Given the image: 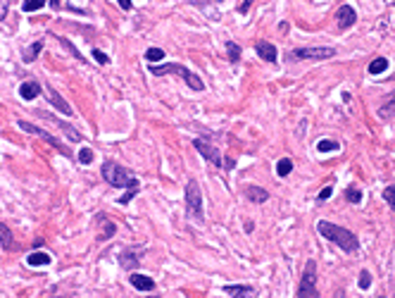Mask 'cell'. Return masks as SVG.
Instances as JSON below:
<instances>
[{
  "label": "cell",
  "instance_id": "obj_1",
  "mask_svg": "<svg viewBox=\"0 0 395 298\" xmlns=\"http://www.w3.org/2000/svg\"><path fill=\"white\" fill-rule=\"evenodd\" d=\"M317 229L324 239H329V241H333L336 246H340V250H345V253H355V250L360 248V241H357V236H355L350 229L338 227V224H333V222H326V220H321V222L317 224Z\"/></svg>",
  "mask_w": 395,
  "mask_h": 298
},
{
  "label": "cell",
  "instance_id": "obj_2",
  "mask_svg": "<svg viewBox=\"0 0 395 298\" xmlns=\"http://www.w3.org/2000/svg\"><path fill=\"white\" fill-rule=\"evenodd\" d=\"M100 172H103V179L107 184H112L114 188H141L138 179L133 174H129V169H124L122 165L112 162V160H105Z\"/></svg>",
  "mask_w": 395,
  "mask_h": 298
},
{
  "label": "cell",
  "instance_id": "obj_3",
  "mask_svg": "<svg viewBox=\"0 0 395 298\" xmlns=\"http://www.w3.org/2000/svg\"><path fill=\"white\" fill-rule=\"evenodd\" d=\"M150 72L153 74H179L183 81L188 83V89L193 91H205V83H202V79L198 74H193V72L188 70V67H183V65L179 62H169V65H150Z\"/></svg>",
  "mask_w": 395,
  "mask_h": 298
},
{
  "label": "cell",
  "instance_id": "obj_4",
  "mask_svg": "<svg viewBox=\"0 0 395 298\" xmlns=\"http://www.w3.org/2000/svg\"><path fill=\"white\" fill-rule=\"evenodd\" d=\"M298 298H319L317 291V263L307 260L305 270H303V279L298 286Z\"/></svg>",
  "mask_w": 395,
  "mask_h": 298
},
{
  "label": "cell",
  "instance_id": "obj_5",
  "mask_svg": "<svg viewBox=\"0 0 395 298\" xmlns=\"http://www.w3.org/2000/svg\"><path fill=\"white\" fill-rule=\"evenodd\" d=\"M186 208H188V215L202 222V191H200V184L195 179L188 181L186 186Z\"/></svg>",
  "mask_w": 395,
  "mask_h": 298
},
{
  "label": "cell",
  "instance_id": "obj_6",
  "mask_svg": "<svg viewBox=\"0 0 395 298\" xmlns=\"http://www.w3.org/2000/svg\"><path fill=\"white\" fill-rule=\"evenodd\" d=\"M17 124H19V129H21V132H27V134H34V136H38V139H43V141H45V143H50V146L55 148L57 153H62L64 158H69V151H67V146H64L62 141H57L55 136H53V134H48V132H45V129H41V126L31 124V122H27V119H19Z\"/></svg>",
  "mask_w": 395,
  "mask_h": 298
},
{
  "label": "cell",
  "instance_id": "obj_7",
  "mask_svg": "<svg viewBox=\"0 0 395 298\" xmlns=\"http://www.w3.org/2000/svg\"><path fill=\"white\" fill-rule=\"evenodd\" d=\"M336 55V48H295L288 53V60L295 62V60H331Z\"/></svg>",
  "mask_w": 395,
  "mask_h": 298
},
{
  "label": "cell",
  "instance_id": "obj_8",
  "mask_svg": "<svg viewBox=\"0 0 395 298\" xmlns=\"http://www.w3.org/2000/svg\"><path fill=\"white\" fill-rule=\"evenodd\" d=\"M193 146H195V151L200 153L202 158L207 160V162H212V165H217V167H224V160H222V155H219V151H217L215 146H210L207 141L195 139V141H193Z\"/></svg>",
  "mask_w": 395,
  "mask_h": 298
},
{
  "label": "cell",
  "instance_id": "obj_9",
  "mask_svg": "<svg viewBox=\"0 0 395 298\" xmlns=\"http://www.w3.org/2000/svg\"><path fill=\"white\" fill-rule=\"evenodd\" d=\"M355 22H357V12H355V7L340 5L338 10H336V24H338L340 31H347V29L353 27Z\"/></svg>",
  "mask_w": 395,
  "mask_h": 298
},
{
  "label": "cell",
  "instance_id": "obj_10",
  "mask_svg": "<svg viewBox=\"0 0 395 298\" xmlns=\"http://www.w3.org/2000/svg\"><path fill=\"white\" fill-rule=\"evenodd\" d=\"M224 291L234 298H255L257 296V289L250 284H226Z\"/></svg>",
  "mask_w": 395,
  "mask_h": 298
},
{
  "label": "cell",
  "instance_id": "obj_11",
  "mask_svg": "<svg viewBox=\"0 0 395 298\" xmlns=\"http://www.w3.org/2000/svg\"><path fill=\"white\" fill-rule=\"evenodd\" d=\"M45 93H48V100H50L53 105H55V108H57L60 112H64L67 117H69V115H74V112H72V108H69V103H67V100H64V98L60 96V93H57V91L53 89V86H45Z\"/></svg>",
  "mask_w": 395,
  "mask_h": 298
},
{
  "label": "cell",
  "instance_id": "obj_12",
  "mask_svg": "<svg viewBox=\"0 0 395 298\" xmlns=\"http://www.w3.org/2000/svg\"><path fill=\"white\" fill-rule=\"evenodd\" d=\"M255 50H257V55L262 57L264 62H276V48H274V43H269V41H257L255 43Z\"/></svg>",
  "mask_w": 395,
  "mask_h": 298
},
{
  "label": "cell",
  "instance_id": "obj_13",
  "mask_svg": "<svg viewBox=\"0 0 395 298\" xmlns=\"http://www.w3.org/2000/svg\"><path fill=\"white\" fill-rule=\"evenodd\" d=\"M43 93V86L38 81H27L19 86V96L24 98V100H34V98H38Z\"/></svg>",
  "mask_w": 395,
  "mask_h": 298
},
{
  "label": "cell",
  "instance_id": "obj_14",
  "mask_svg": "<svg viewBox=\"0 0 395 298\" xmlns=\"http://www.w3.org/2000/svg\"><path fill=\"white\" fill-rule=\"evenodd\" d=\"M50 263H53V258H50L45 250H34V253L27 258L29 267H45V265H50Z\"/></svg>",
  "mask_w": 395,
  "mask_h": 298
},
{
  "label": "cell",
  "instance_id": "obj_15",
  "mask_svg": "<svg viewBox=\"0 0 395 298\" xmlns=\"http://www.w3.org/2000/svg\"><path fill=\"white\" fill-rule=\"evenodd\" d=\"M0 248L3 250H14V239H12V229L7 227L5 222H0Z\"/></svg>",
  "mask_w": 395,
  "mask_h": 298
},
{
  "label": "cell",
  "instance_id": "obj_16",
  "mask_svg": "<svg viewBox=\"0 0 395 298\" xmlns=\"http://www.w3.org/2000/svg\"><path fill=\"white\" fill-rule=\"evenodd\" d=\"M131 284H133V289H138V291H153L155 289L153 277H146V274H131Z\"/></svg>",
  "mask_w": 395,
  "mask_h": 298
},
{
  "label": "cell",
  "instance_id": "obj_17",
  "mask_svg": "<svg viewBox=\"0 0 395 298\" xmlns=\"http://www.w3.org/2000/svg\"><path fill=\"white\" fill-rule=\"evenodd\" d=\"M245 196H248V201H252V203L269 201V191H264V188H260V186H248L245 188Z\"/></svg>",
  "mask_w": 395,
  "mask_h": 298
},
{
  "label": "cell",
  "instance_id": "obj_18",
  "mask_svg": "<svg viewBox=\"0 0 395 298\" xmlns=\"http://www.w3.org/2000/svg\"><path fill=\"white\" fill-rule=\"evenodd\" d=\"M119 263H122V267H124V270H133V267L138 265V256H136L131 248H126V250H122Z\"/></svg>",
  "mask_w": 395,
  "mask_h": 298
},
{
  "label": "cell",
  "instance_id": "obj_19",
  "mask_svg": "<svg viewBox=\"0 0 395 298\" xmlns=\"http://www.w3.org/2000/svg\"><path fill=\"white\" fill-rule=\"evenodd\" d=\"M43 50V41H36V43H31L27 50H24V55H21V60L24 62H34L36 57H38V53Z\"/></svg>",
  "mask_w": 395,
  "mask_h": 298
},
{
  "label": "cell",
  "instance_id": "obj_20",
  "mask_svg": "<svg viewBox=\"0 0 395 298\" xmlns=\"http://www.w3.org/2000/svg\"><path fill=\"white\" fill-rule=\"evenodd\" d=\"M48 117H50V119H53V122H55V124H57V126H62V129H64V134H67V136H69V139H72V141H74V143H79V141H81V134H79V132H77V129H74V126H69V124H64L62 119H57V117H53V115H48Z\"/></svg>",
  "mask_w": 395,
  "mask_h": 298
},
{
  "label": "cell",
  "instance_id": "obj_21",
  "mask_svg": "<svg viewBox=\"0 0 395 298\" xmlns=\"http://www.w3.org/2000/svg\"><path fill=\"white\" fill-rule=\"evenodd\" d=\"M386 70H388V60H386V57H376V60H371V65H369V74H383Z\"/></svg>",
  "mask_w": 395,
  "mask_h": 298
},
{
  "label": "cell",
  "instance_id": "obj_22",
  "mask_svg": "<svg viewBox=\"0 0 395 298\" xmlns=\"http://www.w3.org/2000/svg\"><path fill=\"white\" fill-rule=\"evenodd\" d=\"M393 115H395V91H393V96H390L388 103H383L381 110H379V117L381 119H388V117H393Z\"/></svg>",
  "mask_w": 395,
  "mask_h": 298
},
{
  "label": "cell",
  "instance_id": "obj_23",
  "mask_svg": "<svg viewBox=\"0 0 395 298\" xmlns=\"http://www.w3.org/2000/svg\"><path fill=\"white\" fill-rule=\"evenodd\" d=\"M293 172V160L291 158H281L276 162V174L278 177H288Z\"/></svg>",
  "mask_w": 395,
  "mask_h": 298
},
{
  "label": "cell",
  "instance_id": "obj_24",
  "mask_svg": "<svg viewBox=\"0 0 395 298\" xmlns=\"http://www.w3.org/2000/svg\"><path fill=\"white\" fill-rule=\"evenodd\" d=\"M146 60L150 65H153V62H162V60H165V50H162V48H148L146 50Z\"/></svg>",
  "mask_w": 395,
  "mask_h": 298
},
{
  "label": "cell",
  "instance_id": "obj_25",
  "mask_svg": "<svg viewBox=\"0 0 395 298\" xmlns=\"http://www.w3.org/2000/svg\"><path fill=\"white\" fill-rule=\"evenodd\" d=\"M317 151H321V153H333V151H338V143H336V141H331V139H321L317 143Z\"/></svg>",
  "mask_w": 395,
  "mask_h": 298
},
{
  "label": "cell",
  "instance_id": "obj_26",
  "mask_svg": "<svg viewBox=\"0 0 395 298\" xmlns=\"http://www.w3.org/2000/svg\"><path fill=\"white\" fill-rule=\"evenodd\" d=\"M43 5H45V0H24V3H21V10H24V12H36V10H41Z\"/></svg>",
  "mask_w": 395,
  "mask_h": 298
},
{
  "label": "cell",
  "instance_id": "obj_27",
  "mask_svg": "<svg viewBox=\"0 0 395 298\" xmlns=\"http://www.w3.org/2000/svg\"><path fill=\"white\" fill-rule=\"evenodd\" d=\"M226 53H229V60H231V62H238V60H241V46H236L234 41L226 43Z\"/></svg>",
  "mask_w": 395,
  "mask_h": 298
},
{
  "label": "cell",
  "instance_id": "obj_28",
  "mask_svg": "<svg viewBox=\"0 0 395 298\" xmlns=\"http://www.w3.org/2000/svg\"><path fill=\"white\" fill-rule=\"evenodd\" d=\"M383 198H386V203H388V208L395 212V184H390V186L383 188Z\"/></svg>",
  "mask_w": 395,
  "mask_h": 298
},
{
  "label": "cell",
  "instance_id": "obj_29",
  "mask_svg": "<svg viewBox=\"0 0 395 298\" xmlns=\"http://www.w3.org/2000/svg\"><path fill=\"white\" fill-rule=\"evenodd\" d=\"M79 162H81V165H90V162H93V151H90L88 146H83L81 151H79Z\"/></svg>",
  "mask_w": 395,
  "mask_h": 298
},
{
  "label": "cell",
  "instance_id": "obj_30",
  "mask_svg": "<svg viewBox=\"0 0 395 298\" xmlns=\"http://www.w3.org/2000/svg\"><path fill=\"white\" fill-rule=\"evenodd\" d=\"M369 286H371V274H369V270H362L360 272V289L367 291Z\"/></svg>",
  "mask_w": 395,
  "mask_h": 298
},
{
  "label": "cell",
  "instance_id": "obj_31",
  "mask_svg": "<svg viewBox=\"0 0 395 298\" xmlns=\"http://www.w3.org/2000/svg\"><path fill=\"white\" fill-rule=\"evenodd\" d=\"M345 198H347L350 203H360V201H362L360 188H347V191H345Z\"/></svg>",
  "mask_w": 395,
  "mask_h": 298
},
{
  "label": "cell",
  "instance_id": "obj_32",
  "mask_svg": "<svg viewBox=\"0 0 395 298\" xmlns=\"http://www.w3.org/2000/svg\"><path fill=\"white\" fill-rule=\"evenodd\" d=\"M93 57H96V62L98 65H107V62H110V57H107V55H105V53H103V50H93Z\"/></svg>",
  "mask_w": 395,
  "mask_h": 298
},
{
  "label": "cell",
  "instance_id": "obj_33",
  "mask_svg": "<svg viewBox=\"0 0 395 298\" xmlns=\"http://www.w3.org/2000/svg\"><path fill=\"white\" fill-rule=\"evenodd\" d=\"M7 12H10V0H0V22L7 17Z\"/></svg>",
  "mask_w": 395,
  "mask_h": 298
},
{
  "label": "cell",
  "instance_id": "obj_34",
  "mask_svg": "<svg viewBox=\"0 0 395 298\" xmlns=\"http://www.w3.org/2000/svg\"><path fill=\"white\" fill-rule=\"evenodd\" d=\"M331 194H333V188L331 186H324V188H321V194H319V201H326Z\"/></svg>",
  "mask_w": 395,
  "mask_h": 298
},
{
  "label": "cell",
  "instance_id": "obj_35",
  "mask_svg": "<svg viewBox=\"0 0 395 298\" xmlns=\"http://www.w3.org/2000/svg\"><path fill=\"white\" fill-rule=\"evenodd\" d=\"M250 3H252V0H243L241 5H238V12H241V14H248V10H250Z\"/></svg>",
  "mask_w": 395,
  "mask_h": 298
},
{
  "label": "cell",
  "instance_id": "obj_36",
  "mask_svg": "<svg viewBox=\"0 0 395 298\" xmlns=\"http://www.w3.org/2000/svg\"><path fill=\"white\" fill-rule=\"evenodd\" d=\"M117 5L122 7V10H131V7H133V5H131V0H117Z\"/></svg>",
  "mask_w": 395,
  "mask_h": 298
},
{
  "label": "cell",
  "instance_id": "obj_37",
  "mask_svg": "<svg viewBox=\"0 0 395 298\" xmlns=\"http://www.w3.org/2000/svg\"><path fill=\"white\" fill-rule=\"evenodd\" d=\"M50 5H53V7H60V0H50Z\"/></svg>",
  "mask_w": 395,
  "mask_h": 298
},
{
  "label": "cell",
  "instance_id": "obj_38",
  "mask_svg": "<svg viewBox=\"0 0 395 298\" xmlns=\"http://www.w3.org/2000/svg\"><path fill=\"white\" fill-rule=\"evenodd\" d=\"M336 298H345V296H343V291H338V296H336Z\"/></svg>",
  "mask_w": 395,
  "mask_h": 298
},
{
  "label": "cell",
  "instance_id": "obj_39",
  "mask_svg": "<svg viewBox=\"0 0 395 298\" xmlns=\"http://www.w3.org/2000/svg\"><path fill=\"white\" fill-rule=\"evenodd\" d=\"M50 298H64V296H50Z\"/></svg>",
  "mask_w": 395,
  "mask_h": 298
}]
</instances>
